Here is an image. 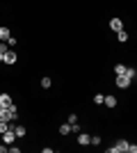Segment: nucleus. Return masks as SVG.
Masks as SVG:
<instances>
[{
	"label": "nucleus",
	"instance_id": "nucleus-7",
	"mask_svg": "<svg viewBox=\"0 0 137 153\" xmlns=\"http://www.w3.org/2000/svg\"><path fill=\"white\" fill-rule=\"evenodd\" d=\"M12 96L9 94H0V108H9V105H12Z\"/></svg>",
	"mask_w": 137,
	"mask_h": 153
},
{
	"label": "nucleus",
	"instance_id": "nucleus-5",
	"mask_svg": "<svg viewBox=\"0 0 137 153\" xmlns=\"http://www.w3.org/2000/svg\"><path fill=\"white\" fill-rule=\"evenodd\" d=\"M0 121H9V123L14 121V117H12V112H9V108H0Z\"/></svg>",
	"mask_w": 137,
	"mask_h": 153
},
{
	"label": "nucleus",
	"instance_id": "nucleus-15",
	"mask_svg": "<svg viewBox=\"0 0 137 153\" xmlns=\"http://www.w3.org/2000/svg\"><path fill=\"white\" fill-rule=\"evenodd\" d=\"M114 73H117V76H124V73H126V66H124V64H114Z\"/></svg>",
	"mask_w": 137,
	"mask_h": 153
},
{
	"label": "nucleus",
	"instance_id": "nucleus-16",
	"mask_svg": "<svg viewBox=\"0 0 137 153\" xmlns=\"http://www.w3.org/2000/svg\"><path fill=\"white\" fill-rule=\"evenodd\" d=\"M9 128H12V126H9V121H0V135H2V133H7Z\"/></svg>",
	"mask_w": 137,
	"mask_h": 153
},
{
	"label": "nucleus",
	"instance_id": "nucleus-22",
	"mask_svg": "<svg viewBox=\"0 0 137 153\" xmlns=\"http://www.w3.org/2000/svg\"><path fill=\"white\" fill-rule=\"evenodd\" d=\"M128 153H137V144H128Z\"/></svg>",
	"mask_w": 137,
	"mask_h": 153
},
{
	"label": "nucleus",
	"instance_id": "nucleus-2",
	"mask_svg": "<svg viewBox=\"0 0 137 153\" xmlns=\"http://www.w3.org/2000/svg\"><path fill=\"white\" fill-rule=\"evenodd\" d=\"M130 82H133V80L126 76V73H124V76H117V87H119V89H128Z\"/></svg>",
	"mask_w": 137,
	"mask_h": 153
},
{
	"label": "nucleus",
	"instance_id": "nucleus-3",
	"mask_svg": "<svg viewBox=\"0 0 137 153\" xmlns=\"http://www.w3.org/2000/svg\"><path fill=\"white\" fill-rule=\"evenodd\" d=\"M14 140H16V133H14V128H9L7 133H2V142H5V144H14Z\"/></svg>",
	"mask_w": 137,
	"mask_h": 153
},
{
	"label": "nucleus",
	"instance_id": "nucleus-21",
	"mask_svg": "<svg viewBox=\"0 0 137 153\" xmlns=\"http://www.w3.org/2000/svg\"><path fill=\"white\" fill-rule=\"evenodd\" d=\"M91 144H94V146H98V144H101V137H98V135H94V137H91Z\"/></svg>",
	"mask_w": 137,
	"mask_h": 153
},
{
	"label": "nucleus",
	"instance_id": "nucleus-8",
	"mask_svg": "<svg viewBox=\"0 0 137 153\" xmlns=\"http://www.w3.org/2000/svg\"><path fill=\"white\" fill-rule=\"evenodd\" d=\"M110 27H112L114 32L124 30V23H121V19H112V21H110Z\"/></svg>",
	"mask_w": 137,
	"mask_h": 153
},
{
	"label": "nucleus",
	"instance_id": "nucleus-11",
	"mask_svg": "<svg viewBox=\"0 0 137 153\" xmlns=\"http://www.w3.org/2000/svg\"><path fill=\"white\" fill-rule=\"evenodd\" d=\"M71 133V123L66 121V123H62V126H59V135H69Z\"/></svg>",
	"mask_w": 137,
	"mask_h": 153
},
{
	"label": "nucleus",
	"instance_id": "nucleus-1",
	"mask_svg": "<svg viewBox=\"0 0 137 153\" xmlns=\"http://www.w3.org/2000/svg\"><path fill=\"white\" fill-rule=\"evenodd\" d=\"M128 144H130V142H126V140H119L117 144H114V146H110L107 151H110V153H126V151H128Z\"/></svg>",
	"mask_w": 137,
	"mask_h": 153
},
{
	"label": "nucleus",
	"instance_id": "nucleus-23",
	"mask_svg": "<svg viewBox=\"0 0 137 153\" xmlns=\"http://www.w3.org/2000/svg\"><path fill=\"white\" fill-rule=\"evenodd\" d=\"M7 44H9V48H14V46H16V37H9V41H7Z\"/></svg>",
	"mask_w": 137,
	"mask_h": 153
},
{
	"label": "nucleus",
	"instance_id": "nucleus-10",
	"mask_svg": "<svg viewBox=\"0 0 137 153\" xmlns=\"http://www.w3.org/2000/svg\"><path fill=\"white\" fill-rule=\"evenodd\" d=\"M9 37H12V32H9V27H0V41H9Z\"/></svg>",
	"mask_w": 137,
	"mask_h": 153
},
{
	"label": "nucleus",
	"instance_id": "nucleus-9",
	"mask_svg": "<svg viewBox=\"0 0 137 153\" xmlns=\"http://www.w3.org/2000/svg\"><path fill=\"white\" fill-rule=\"evenodd\" d=\"M105 105H107V108H117V96H112V94H107L105 96Z\"/></svg>",
	"mask_w": 137,
	"mask_h": 153
},
{
	"label": "nucleus",
	"instance_id": "nucleus-20",
	"mask_svg": "<svg viewBox=\"0 0 137 153\" xmlns=\"http://www.w3.org/2000/svg\"><path fill=\"white\" fill-rule=\"evenodd\" d=\"M69 123H71V126H73V123H78V117L73 114V112H71V114H69Z\"/></svg>",
	"mask_w": 137,
	"mask_h": 153
},
{
	"label": "nucleus",
	"instance_id": "nucleus-13",
	"mask_svg": "<svg viewBox=\"0 0 137 153\" xmlns=\"http://www.w3.org/2000/svg\"><path fill=\"white\" fill-rule=\"evenodd\" d=\"M126 76L130 78V80H133V78H137V69H135V66H126Z\"/></svg>",
	"mask_w": 137,
	"mask_h": 153
},
{
	"label": "nucleus",
	"instance_id": "nucleus-19",
	"mask_svg": "<svg viewBox=\"0 0 137 153\" xmlns=\"http://www.w3.org/2000/svg\"><path fill=\"white\" fill-rule=\"evenodd\" d=\"M9 51V44H7V41H2V44H0V53H7Z\"/></svg>",
	"mask_w": 137,
	"mask_h": 153
},
{
	"label": "nucleus",
	"instance_id": "nucleus-24",
	"mask_svg": "<svg viewBox=\"0 0 137 153\" xmlns=\"http://www.w3.org/2000/svg\"><path fill=\"white\" fill-rule=\"evenodd\" d=\"M2 57H5V53H0V62H2Z\"/></svg>",
	"mask_w": 137,
	"mask_h": 153
},
{
	"label": "nucleus",
	"instance_id": "nucleus-4",
	"mask_svg": "<svg viewBox=\"0 0 137 153\" xmlns=\"http://www.w3.org/2000/svg\"><path fill=\"white\" fill-rule=\"evenodd\" d=\"M2 62H5V64H16V53H14V48H9V51L5 53Z\"/></svg>",
	"mask_w": 137,
	"mask_h": 153
},
{
	"label": "nucleus",
	"instance_id": "nucleus-17",
	"mask_svg": "<svg viewBox=\"0 0 137 153\" xmlns=\"http://www.w3.org/2000/svg\"><path fill=\"white\" fill-rule=\"evenodd\" d=\"M103 101H105L103 94H96V96H94V103H96V105H103Z\"/></svg>",
	"mask_w": 137,
	"mask_h": 153
},
{
	"label": "nucleus",
	"instance_id": "nucleus-12",
	"mask_svg": "<svg viewBox=\"0 0 137 153\" xmlns=\"http://www.w3.org/2000/svg\"><path fill=\"white\" fill-rule=\"evenodd\" d=\"M14 133H16V137H25V126H14Z\"/></svg>",
	"mask_w": 137,
	"mask_h": 153
},
{
	"label": "nucleus",
	"instance_id": "nucleus-18",
	"mask_svg": "<svg viewBox=\"0 0 137 153\" xmlns=\"http://www.w3.org/2000/svg\"><path fill=\"white\" fill-rule=\"evenodd\" d=\"M50 78H41V87H44V89H48V87H50Z\"/></svg>",
	"mask_w": 137,
	"mask_h": 153
},
{
	"label": "nucleus",
	"instance_id": "nucleus-6",
	"mask_svg": "<svg viewBox=\"0 0 137 153\" xmlns=\"http://www.w3.org/2000/svg\"><path fill=\"white\" fill-rule=\"evenodd\" d=\"M78 144H80V146H89V144H91V137L87 133H78Z\"/></svg>",
	"mask_w": 137,
	"mask_h": 153
},
{
	"label": "nucleus",
	"instance_id": "nucleus-14",
	"mask_svg": "<svg viewBox=\"0 0 137 153\" xmlns=\"http://www.w3.org/2000/svg\"><path fill=\"white\" fill-rule=\"evenodd\" d=\"M117 39L121 41V44H126V41H128V34H126V30H119V32H117Z\"/></svg>",
	"mask_w": 137,
	"mask_h": 153
}]
</instances>
